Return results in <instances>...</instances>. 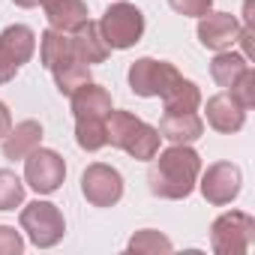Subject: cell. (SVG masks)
<instances>
[{
    "label": "cell",
    "instance_id": "cell-1",
    "mask_svg": "<svg viewBox=\"0 0 255 255\" xmlns=\"http://www.w3.org/2000/svg\"><path fill=\"white\" fill-rule=\"evenodd\" d=\"M198 174H201V156L189 144H171L168 150L153 156L147 183L156 198L180 201L192 195V189L198 186Z\"/></svg>",
    "mask_w": 255,
    "mask_h": 255
},
{
    "label": "cell",
    "instance_id": "cell-2",
    "mask_svg": "<svg viewBox=\"0 0 255 255\" xmlns=\"http://www.w3.org/2000/svg\"><path fill=\"white\" fill-rule=\"evenodd\" d=\"M105 135H108V144L123 150V153H129L132 159H153L159 153V129L150 123H144L141 117L129 114V111H114L105 117Z\"/></svg>",
    "mask_w": 255,
    "mask_h": 255
},
{
    "label": "cell",
    "instance_id": "cell-3",
    "mask_svg": "<svg viewBox=\"0 0 255 255\" xmlns=\"http://www.w3.org/2000/svg\"><path fill=\"white\" fill-rule=\"evenodd\" d=\"M96 24H99L102 39L108 42V48H117V51L132 48L144 36V15H141V9L135 3H126V0L111 3Z\"/></svg>",
    "mask_w": 255,
    "mask_h": 255
},
{
    "label": "cell",
    "instance_id": "cell-4",
    "mask_svg": "<svg viewBox=\"0 0 255 255\" xmlns=\"http://www.w3.org/2000/svg\"><path fill=\"white\" fill-rule=\"evenodd\" d=\"M18 222H21V231L30 237V243L39 246V249L57 246V243L63 240V234H66L63 213H60V207L51 204V201H30V204L21 210Z\"/></svg>",
    "mask_w": 255,
    "mask_h": 255
},
{
    "label": "cell",
    "instance_id": "cell-5",
    "mask_svg": "<svg viewBox=\"0 0 255 255\" xmlns=\"http://www.w3.org/2000/svg\"><path fill=\"white\" fill-rule=\"evenodd\" d=\"M252 240H255V219L243 210L222 213L210 225V246L216 255H243L252 249Z\"/></svg>",
    "mask_w": 255,
    "mask_h": 255
},
{
    "label": "cell",
    "instance_id": "cell-6",
    "mask_svg": "<svg viewBox=\"0 0 255 255\" xmlns=\"http://www.w3.org/2000/svg\"><path fill=\"white\" fill-rule=\"evenodd\" d=\"M63 177H66V162L57 150L36 147L24 156V183L39 195L57 192L63 186Z\"/></svg>",
    "mask_w": 255,
    "mask_h": 255
},
{
    "label": "cell",
    "instance_id": "cell-7",
    "mask_svg": "<svg viewBox=\"0 0 255 255\" xmlns=\"http://www.w3.org/2000/svg\"><path fill=\"white\" fill-rule=\"evenodd\" d=\"M81 195L93 207H114L123 198V177L105 162H93L81 174Z\"/></svg>",
    "mask_w": 255,
    "mask_h": 255
},
{
    "label": "cell",
    "instance_id": "cell-8",
    "mask_svg": "<svg viewBox=\"0 0 255 255\" xmlns=\"http://www.w3.org/2000/svg\"><path fill=\"white\" fill-rule=\"evenodd\" d=\"M177 66L168 60H156V57H141L129 66V87L135 96H162L168 90V84L177 78Z\"/></svg>",
    "mask_w": 255,
    "mask_h": 255
},
{
    "label": "cell",
    "instance_id": "cell-9",
    "mask_svg": "<svg viewBox=\"0 0 255 255\" xmlns=\"http://www.w3.org/2000/svg\"><path fill=\"white\" fill-rule=\"evenodd\" d=\"M198 177H201V183H198L201 186V195L210 204H216V207L231 204L240 195V186H243V174H240V168L234 162H213Z\"/></svg>",
    "mask_w": 255,
    "mask_h": 255
},
{
    "label": "cell",
    "instance_id": "cell-10",
    "mask_svg": "<svg viewBox=\"0 0 255 255\" xmlns=\"http://www.w3.org/2000/svg\"><path fill=\"white\" fill-rule=\"evenodd\" d=\"M240 21L231 12H207L198 18V42L210 51H225L237 42Z\"/></svg>",
    "mask_w": 255,
    "mask_h": 255
},
{
    "label": "cell",
    "instance_id": "cell-11",
    "mask_svg": "<svg viewBox=\"0 0 255 255\" xmlns=\"http://www.w3.org/2000/svg\"><path fill=\"white\" fill-rule=\"evenodd\" d=\"M207 123L213 126L216 132L222 135H231V132H240L243 123H246V108L225 90V93H216L207 99Z\"/></svg>",
    "mask_w": 255,
    "mask_h": 255
},
{
    "label": "cell",
    "instance_id": "cell-12",
    "mask_svg": "<svg viewBox=\"0 0 255 255\" xmlns=\"http://www.w3.org/2000/svg\"><path fill=\"white\" fill-rule=\"evenodd\" d=\"M156 129L171 144H192L204 135V120L195 111H165Z\"/></svg>",
    "mask_w": 255,
    "mask_h": 255
},
{
    "label": "cell",
    "instance_id": "cell-13",
    "mask_svg": "<svg viewBox=\"0 0 255 255\" xmlns=\"http://www.w3.org/2000/svg\"><path fill=\"white\" fill-rule=\"evenodd\" d=\"M45 6V18L54 30H63V33H75L81 24L90 21L87 15V3L84 0H48Z\"/></svg>",
    "mask_w": 255,
    "mask_h": 255
},
{
    "label": "cell",
    "instance_id": "cell-14",
    "mask_svg": "<svg viewBox=\"0 0 255 255\" xmlns=\"http://www.w3.org/2000/svg\"><path fill=\"white\" fill-rule=\"evenodd\" d=\"M39 144H42V123L39 120H21L3 135V156L6 159H24Z\"/></svg>",
    "mask_w": 255,
    "mask_h": 255
},
{
    "label": "cell",
    "instance_id": "cell-15",
    "mask_svg": "<svg viewBox=\"0 0 255 255\" xmlns=\"http://www.w3.org/2000/svg\"><path fill=\"white\" fill-rule=\"evenodd\" d=\"M69 39H72V54H75L78 60H84V63H102V60H108V54H111V48H108V42L102 39L96 21L81 24L75 33H69Z\"/></svg>",
    "mask_w": 255,
    "mask_h": 255
},
{
    "label": "cell",
    "instance_id": "cell-16",
    "mask_svg": "<svg viewBox=\"0 0 255 255\" xmlns=\"http://www.w3.org/2000/svg\"><path fill=\"white\" fill-rule=\"evenodd\" d=\"M69 99H72V114L75 117H99V120H105L111 114V93L105 87L93 84V81L81 84Z\"/></svg>",
    "mask_w": 255,
    "mask_h": 255
},
{
    "label": "cell",
    "instance_id": "cell-17",
    "mask_svg": "<svg viewBox=\"0 0 255 255\" xmlns=\"http://www.w3.org/2000/svg\"><path fill=\"white\" fill-rule=\"evenodd\" d=\"M0 51H3L9 60H15L18 66H24L36 51V33L27 24H9L3 33H0Z\"/></svg>",
    "mask_w": 255,
    "mask_h": 255
},
{
    "label": "cell",
    "instance_id": "cell-18",
    "mask_svg": "<svg viewBox=\"0 0 255 255\" xmlns=\"http://www.w3.org/2000/svg\"><path fill=\"white\" fill-rule=\"evenodd\" d=\"M51 75H54L57 90H60L63 96H72L81 84L90 81V63H84V60H78L75 54H69V57H63V60H57V63L51 66Z\"/></svg>",
    "mask_w": 255,
    "mask_h": 255
},
{
    "label": "cell",
    "instance_id": "cell-19",
    "mask_svg": "<svg viewBox=\"0 0 255 255\" xmlns=\"http://www.w3.org/2000/svg\"><path fill=\"white\" fill-rule=\"evenodd\" d=\"M159 99L165 102V111H198V105H201V90H198L195 81L177 75Z\"/></svg>",
    "mask_w": 255,
    "mask_h": 255
},
{
    "label": "cell",
    "instance_id": "cell-20",
    "mask_svg": "<svg viewBox=\"0 0 255 255\" xmlns=\"http://www.w3.org/2000/svg\"><path fill=\"white\" fill-rule=\"evenodd\" d=\"M243 69H249V60L243 57V54H237V51H216V57H213V63H210V75H213V81L219 84V87H231L240 75H243Z\"/></svg>",
    "mask_w": 255,
    "mask_h": 255
},
{
    "label": "cell",
    "instance_id": "cell-21",
    "mask_svg": "<svg viewBox=\"0 0 255 255\" xmlns=\"http://www.w3.org/2000/svg\"><path fill=\"white\" fill-rule=\"evenodd\" d=\"M75 141L81 150L87 153H96L108 144V135H105V120L99 117H75Z\"/></svg>",
    "mask_w": 255,
    "mask_h": 255
},
{
    "label": "cell",
    "instance_id": "cell-22",
    "mask_svg": "<svg viewBox=\"0 0 255 255\" xmlns=\"http://www.w3.org/2000/svg\"><path fill=\"white\" fill-rule=\"evenodd\" d=\"M72 54V39H69V33H63V30H45L42 36H39V60H42V66L45 69H51L57 60H63V57H69Z\"/></svg>",
    "mask_w": 255,
    "mask_h": 255
},
{
    "label": "cell",
    "instance_id": "cell-23",
    "mask_svg": "<svg viewBox=\"0 0 255 255\" xmlns=\"http://www.w3.org/2000/svg\"><path fill=\"white\" fill-rule=\"evenodd\" d=\"M126 249H129V252H141V255H159V252H171L174 243H171L165 234L153 231V228H141V231H135V234L129 237Z\"/></svg>",
    "mask_w": 255,
    "mask_h": 255
},
{
    "label": "cell",
    "instance_id": "cell-24",
    "mask_svg": "<svg viewBox=\"0 0 255 255\" xmlns=\"http://www.w3.org/2000/svg\"><path fill=\"white\" fill-rule=\"evenodd\" d=\"M24 201V180L15 171L0 168V210H15Z\"/></svg>",
    "mask_w": 255,
    "mask_h": 255
},
{
    "label": "cell",
    "instance_id": "cell-25",
    "mask_svg": "<svg viewBox=\"0 0 255 255\" xmlns=\"http://www.w3.org/2000/svg\"><path fill=\"white\" fill-rule=\"evenodd\" d=\"M228 93H231V96H234L246 111L255 105V72H252V66H249V69H243V75L228 87Z\"/></svg>",
    "mask_w": 255,
    "mask_h": 255
},
{
    "label": "cell",
    "instance_id": "cell-26",
    "mask_svg": "<svg viewBox=\"0 0 255 255\" xmlns=\"http://www.w3.org/2000/svg\"><path fill=\"white\" fill-rule=\"evenodd\" d=\"M24 252V237L12 225H0V255H21Z\"/></svg>",
    "mask_w": 255,
    "mask_h": 255
},
{
    "label": "cell",
    "instance_id": "cell-27",
    "mask_svg": "<svg viewBox=\"0 0 255 255\" xmlns=\"http://www.w3.org/2000/svg\"><path fill=\"white\" fill-rule=\"evenodd\" d=\"M168 6L180 15H189V18H201L213 9V0H168Z\"/></svg>",
    "mask_w": 255,
    "mask_h": 255
},
{
    "label": "cell",
    "instance_id": "cell-28",
    "mask_svg": "<svg viewBox=\"0 0 255 255\" xmlns=\"http://www.w3.org/2000/svg\"><path fill=\"white\" fill-rule=\"evenodd\" d=\"M18 69H21V66H18L15 60H9V57H6L3 51H0V84H6V81H12V78L18 75Z\"/></svg>",
    "mask_w": 255,
    "mask_h": 255
},
{
    "label": "cell",
    "instance_id": "cell-29",
    "mask_svg": "<svg viewBox=\"0 0 255 255\" xmlns=\"http://www.w3.org/2000/svg\"><path fill=\"white\" fill-rule=\"evenodd\" d=\"M12 129V117H9V108L0 102V141H3V135Z\"/></svg>",
    "mask_w": 255,
    "mask_h": 255
},
{
    "label": "cell",
    "instance_id": "cell-30",
    "mask_svg": "<svg viewBox=\"0 0 255 255\" xmlns=\"http://www.w3.org/2000/svg\"><path fill=\"white\" fill-rule=\"evenodd\" d=\"M12 3L21 9H33V6H39V0H12Z\"/></svg>",
    "mask_w": 255,
    "mask_h": 255
}]
</instances>
